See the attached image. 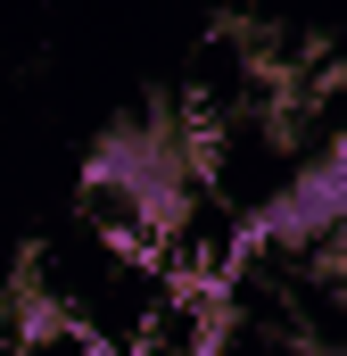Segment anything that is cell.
Wrapping results in <instances>:
<instances>
[{"mask_svg": "<svg viewBox=\"0 0 347 356\" xmlns=\"http://www.w3.org/2000/svg\"><path fill=\"white\" fill-rule=\"evenodd\" d=\"M223 116L190 91H149L141 108H124L83 158V216L91 232L141 266L174 273L190 232L215 207L223 182Z\"/></svg>", "mask_w": 347, "mask_h": 356, "instance_id": "1", "label": "cell"}]
</instances>
